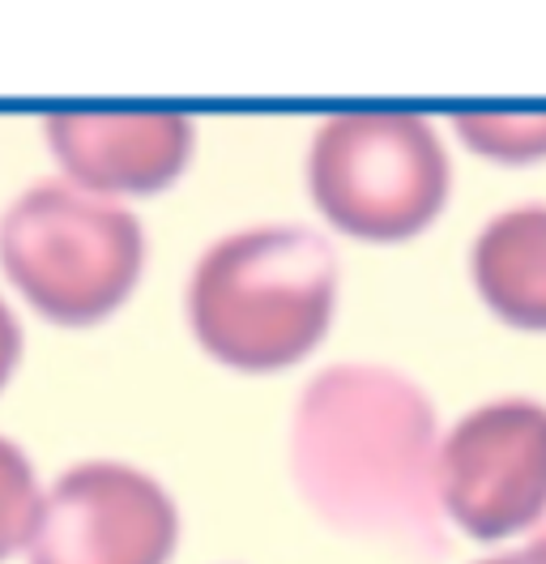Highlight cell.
Listing matches in <instances>:
<instances>
[{"instance_id": "1", "label": "cell", "mask_w": 546, "mask_h": 564, "mask_svg": "<svg viewBox=\"0 0 546 564\" xmlns=\"http://www.w3.org/2000/svg\"><path fill=\"white\" fill-rule=\"evenodd\" d=\"M436 411L406 372L334 364L291 415V475L307 505L346 534L427 539L436 518Z\"/></svg>"}, {"instance_id": "2", "label": "cell", "mask_w": 546, "mask_h": 564, "mask_svg": "<svg viewBox=\"0 0 546 564\" xmlns=\"http://www.w3.org/2000/svg\"><path fill=\"white\" fill-rule=\"evenodd\" d=\"M338 252L304 223H256L205 248L188 279V325L239 372L299 364L338 308Z\"/></svg>"}, {"instance_id": "3", "label": "cell", "mask_w": 546, "mask_h": 564, "mask_svg": "<svg viewBox=\"0 0 546 564\" xmlns=\"http://www.w3.org/2000/svg\"><path fill=\"white\" fill-rule=\"evenodd\" d=\"M0 265L39 317L99 325L133 295L145 231L129 206L39 180L0 214Z\"/></svg>"}, {"instance_id": "4", "label": "cell", "mask_w": 546, "mask_h": 564, "mask_svg": "<svg viewBox=\"0 0 546 564\" xmlns=\"http://www.w3.org/2000/svg\"><path fill=\"white\" fill-rule=\"evenodd\" d=\"M448 150L418 111L325 116L307 150V193L341 236L397 245L436 223L448 202Z\"/></svg>"}, {"instance_id": "5", "label": "cell", "mask_w": 546, "mask_h": 564, "mask_svg": "<svg viewBox=\"0 0 546 564\" xmlns=\"http://www.w3.org/2000/svg\"><path fill=\"white\" fill-rule=\"evenodd\" d=\"M436 505L470 539H509L546 518V402L491 398L436 449Z\"/></svg>"}, {"instance_id": "6", "label": "cell", "mask_w": 546, "mask_h": 564, "mask_svg": "<svg viewBox=\"0 0 546 564\" xmlns=\"http://www.w3.org/2000/svg\"><path fill=\"white\" fill-rule=\"evenodd\" d=\"M179 539L171 492L133 462L86 458L52 484L31 564H167Z\"/></svg>"}, {"instance_id": "7", "label": "cell", "mask_w": 546, "mask_h": 564, "mask_svg": "<svg viewBox=\"0 0 546 564\" xmlns=\"http://www.w3.org/2000/svg\"><path fill=\"white\" fill-rule=\"evenodd\" d=\"M43 138L68 184L116 202L175 184L197 129L167 107H65L43 116Z\"/></svg>"}, {"instance_id": "8", "label": "cell", "mask_w": 546, "mask_h": 564, "mask_svg": "<svg viewBox=\"0 0 546 564\" xmlns=\"http://www.w3.org/2000/svg\"><path fill=\"white\" fill-rule=\"evenodd\" d=\"M482 304L509 325L546 329V206L500 210L470 248Z\"/></svg>"}, {"instance_id": "9", "label": "cell", "mask_w": 546, "mask_h": 564, "mask_svg": "<svg viewBox=\"0 0 546 564\" xmlns=\"http://www.w3.org/2000/svg\"><path fill=\"white\" fill-rule=\"evenodd\" d=\"M452 129L470 150L500 163L546 159V111H461Z\"/></svg>"}, {"instance_id": "10", "label": "cell", "mask_w": 546, "mask_h": 564, "mask_svg": "<svg viewBox=\"0 0 546 564\" xmlns=\"http://www.w3.org/2000/svg\"><path fill=\"white\" fill-rule=\"evenodd\" d=\"M39 509H43V492H39L26 449L18 441L0 436V561L31 547Z\"/></svg>"}, {"instance_id": "11", "label": "cell", "mask_w": 546, "mask_h": 564, "mask_svg": "<svg viewBox=\"0 0 546 564\" xmlns=\"http://www.w3.org/2000/svg\"><path fill=\"white\" fill-rule=\"evenodd\" d=\"M18 359H22V325L13 317V308L0 300V389L9 386Z\"/></svg>"}, {"instance_id": "12", "label": "cell", "mask_w": 546, "mask_h": 564, "mask_svg": "<svg viewBox=\"0 0 546 564\" xmlns=\"http://www.w3.org/2000/svg\"><path fill=\"white\" fill-rule=\"evenodd\" d=\"M474 564H546V534L538 530L525 547H516V552H500V556H487V561H474Z\"/></svg>"}, {"instance_id": "13", "label": "cell", "mask_w": 546, "mask_h": 564, "mask_svg": "<svg viewBox=\"0 0 546 564\" xmlns=\"http://www.w3.org/2000/svg\"><path fill=\"white\" fill-rule=\"evenodd\" d=\"M543 534H546V527H543Z\"/></svg>"}]
</instances>
